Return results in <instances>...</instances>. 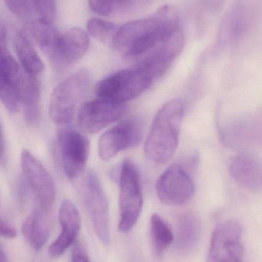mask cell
Instances as JSON below:
<instances>
[{
    "mask_svg": "<svg viewBox=\"0 0 262 262\" xmlns=\"http://www.w3.org/2000/svg\"><path fill=\"white\" fill-rule=\"evenodd\" d=\"M179 29L178 11L163 6L151 16L121 26L115 49L128 58H140Z\"/></svg>",
    "mask_w": 262,
    "mask_h": 262,
    "instance_id": "obj_1",
    "label": "cell"
},
{
    "mask_svg": "<svg viewBox=\"0 0 262 262\" xmlns=\"http://www.w3.org/2000/svg\"><path fill=\"white\" fill-rule=\"evenodd\" d=\"M185 106L180 99L171 100L158 110L145 142L146 158L156 164L172 159L179 143Z\"/></svg>",
    "mask_w": 262,
    "mask_h": 262,
    "instance_id": "obj_2",
    "label": "cell"
},
{
    "mask_svg": "<svg viewBox=\"0 0 262 262\" xmlns=\"http://www.w3.org/2000/svg\"><path fill=\"white\" fill-rule=\"evenodd\" d=\"M33 37L49 62L57 69H66L79 60L90 45L87 33L76 27L60 32L53 24L44 25L35 30Z\"/></svg>",
    "mask_w": 262,
    "mask_h": 262,
    "instance_id": "obj_3",
    "label": "cell"
},
{
    "mask_svg": "<svg viewBox=\"0 0 262 262\" xmlns=\"http://www.w3.org/2000/svg\"><path fill=\"white\" fill-rule=\"evenodd\" d=\"M91 82L90 73L80 70L63 80L54 89L49 104V115L55 124L65 125L73 121Z\"/></svg>",
    "mask_w": 262,
    "mask_h": 262,
    "instance_id": "obj_4",
    "label": "cell"
},
{
    "mask_svg": "<svg viewBox=\"0 0 262 262\" xmlns=\"http://www.w3.org/2000/svg\"><path fill=\"white\" fill-rule=\"evenodd\" d=\"M155 81L149 72L135 66L118 71L100 81L95 87V95L102 99L126 104L144 93Z\"/></svg>",
    "mask_w": 262,
    "mask_h": 262,
    "instance_id": "obj_5",
    "label": "cell"
},
{
    "mask_svg": "<svg viewBox=\"0 0 262 262\" xmlns=\"http://www.w3.org/2000/svg\"><path fill=\"white\" fill-rule=\"evenodd\" d=\"M143 206V188L139 171L133 162L124 160L119 171V232L126 233L133 229L141 215Z\"/></svg>",
    "mask_w": 262,
    "mask_h": 262,
    "instance_id": "obj_6",
    "label": "cell"
},
{
    "mask_svg": "<svg viewBox=\"0 0 262 262\" xmlns=\"http://www.w3.org/2000/svg\"><path fill=\"white\" fill-rule=\"evenodd\" d=\"M193 170L185 160L169 166L158 177L155 185L160 201L171 206L189 203L195 192V182L191 175Z\"/></svg>",
    "mask_w": 262,
    "mask_h": 262,
    "instance_id": "obj_7",
    "label": "cell"
},
{
    "mask_svg": "<svg viewBox=\"0 0 262 262\" xmlns=\"http://www.w3.org/2000/svg\"><path fill=\"white\" fill-rule=\"evenodd\" d=\"M82 195L97 237L105 246L110 243L109 207L107 196L97 174L86 172L82 185Z\"/></svg>",
    "mask_w": 262,
    "mask_h": 262,
    "instance_id": "obj_8",
    "label": "cell"
},
{
    "mask_svg": "<svg viewBox=\"0 0 262 262\" xmlns=\"http://www.w3.org/2000/svg\"><path fill=\"white\" fill-rule=\"evenodd\" d=\"M56 147L63 173L75 180L86 168L90 143L86 136L77 130L63 129L57 134Z\"/></svg>",
    "mask_w": 262,
    "mask_h": 262,
    "instance_id": "obj_9",
    "label": "cell"
},
{
    "mask_svg": "<svg viewBox=\"0 0 262 262\" xmlns=\"http://www.w3.org/2000/svg\"><path fill=\"white\" fill-rule=\"evenodd\" d=\"M144 121L138 116H132L118 122L103 133L98 143L101 160L108 161L119 152L136 146L144 134Z\"/></svg>",
    "mask_w": 262,
    "mask_h": 262,
    "instance_id": "obj_10",
    "label": "cell"
},
{
    "mask_svg": "<svg viewBox=\"0 0 262 262\" xmlns=\"http://www.w3.org/2000/svg\"><path fill=\"white\" fill-rule=\"evenodd\" d=\"M24 180L33 194L38 209L50 212L55 198V184L49 171L32 152L24 149L20 155Z\"/></svg>",
    "mask_w": 262,
    "mask_h": 262,
    "instance_id": "obj_11",
    "label": "cell"
},
{
    "mask_svg": "<svg viewBox=\"0 0 262 262\" xmlns=\"http://www.w3.org/2000/svg\"><path fill=\"white\" fill-rule=\"evenodd\" d=\"M243 226L229 220L217 225L212 232L207 262H243Z\"/></svg>",
    "mask_w": 262,
    "mask_h": 262,
    "instance_id": "obj_12",
    "label": "cell"
},
{
    "mask_svg": "<svg viewBox=\"0 0 262 262\" xmlns=\"http://www.w3.org/2000/svg\"><path fill=\"white\" fill-rule=\"evenodd\" d=\"M221 137L226 145L241 152L262 148V109L229 121L221 127Z\"/></svg>",
    "mask_w": 262,
    "mask_h": 262,
    "instance_id": "obj_13",
    "label": "cell"
},
{
    "mask_svg": "<svg viewBox=\"0 0 262 262\" xmlns=\"http://www.w3.org/2000/svg\"><path fill=\"white\" fill-rule=\"evenodd\" d=\"M127 112V104L97 98L80 106L77 123L83 132L95 134L124 118Z\"/></svg>",
    "mask_w": 262,
    "mask_h": 262,
    "instance_id": "obj_14",
    "label": "cell"
},
{
    "mask_svg": "<svg viewBox=\"0 0 262 262\" xmlns=\"http://www.w3.org/2000/svg\"><path fill=\"white\" fill-rule=\"evenodd\" d=\"M0 97L4 107L15 113L21 106L20 88L26 71L9 53L7 46H0Z\"/></svg>",
    "mask_w": 262,
    "mask_h": 262,
    "instance_id": "obj_15",
    "label": "cell"
},
{
    "mask_svg": "<svg viewBox=\"0 0 262 262\" xmlns=\"http://www.w3.org/2000/svg\"><path fill=\"white\" fill-rule=\"evenodd\" d=\"M229 173L237 184L254 193L262 192V159L251 152H241L229 165Z\"/></svg>",
    "mask_w": 262,
    "mask_h": 262,
    "instance_id": "obj_16",
    "label": "cell"
},
{
    "mask_svg": "<svg viewBox=\"0 0 262 262\" xmlns=\"http://www.w3.org/2000/svg\"><path fill=\"white\" fill-rule=\"evenodd\" d=\"M58 221L61 233L49 247L52 257H59L76 242L81 229V217L76 206L71 200H64L58 210Z\"/></svg>",
    "mask_w": 262,
    "mask_h": 262,
    "instance_id": "obj_17",
    "label": "cell"
},
{
    "mask_svg": "<svg viewBox=\"0 0 262 262\" xmlns=\"http://www.w3.org/2000/svg\"><path fill=\"white\" fill-rule=\"evenodd\" d=\"M49 213L36 208L26 219L22 226L23 237L35 250H40L50 236L52 220Z\"/></svg>",
    "mask_w": 262,
    "mask_h": 262,
    "instance_id": "obj_18",
    "label": "cell"
},
{
    "mask_svg": "<svg viewBox=\"0 0 262 262\" xmlns=\"http://www.w3.org/2000/svg\"><path fill=\"white\" fill-rule=\"evenodd\" d=\"M201 222L192 212H186L178 217L175 235V249L181 254L192 252L198 245L201 235Z\"/></svg>",
    "mask_w": 262,
    "mask_h": 262,
    "instance_id": "obj_19",
    "label": "cell"
},
{
    "mask_svg": "<svg viewBox=\"0 0 262 262\" xmlns=\"http://www.w3.org/2000/svg\"><path fill=\"white\" fill-rule=\"evenodd\" d=\"M41 84L37 76L25 72L20 89L21 106L28 124H36L39 119Z\"/></svg>",
    "mask_w": 262,
    "mask_h": 262,
    "instance_id": "obj_20",
    "label": "cell"
},
{
    "mask_svg": "<svg viewBox=\"0 0 262 262\" xmlns=\"http://www.w3.org/2000/svg\"><path fill=\"white\" fill-rule=\"evenodd\" d=\"M13 46L20 66L29 75L38 76L44 64L26 32L18 30L14 35Z\"/></svg>",
    "mask_w": 262,
    "mask_h": 262,
    "instance_id": "obj_21",
    "label": "cell"
},
{
    "mask_svg": "<svg viewBox=\"0 0 262 262\" xmlns=\"http://www.w3.org/2000/svg\"><path fill=\"white\" fill-rule=\"evenodd\" d=\"M152 0H89L92 11L103 16L127 15L146 7Z\"/></svg>",
    "mask_w": 262,
    "mask_h": 262,
    "instance_id": "obj_22",
    "label": "cell"
},
{
    "mask_svg": "<svg viewBox=\"0 0 262 262\" xmlns=\"http://www.w3.org/2000/svg\"><path fill=\"white\" fill-rule=\"evenodd\" d=\"M150 236L157 256H162L175 241V235L170 226L157 213L152 214L151 216Z\"/></svg>",
    "mask_w": 262,
    "mask_h": 262,
    "instance_id": "obj_23",
    "label": "cell"
},
{
    "mask_svg": "<svg viewBox=\"0 0 262 262\" xmlns=\"http://www.w3.org/2000/svg\"><path fill=\"white\" fill-rule=\"evenodd\" d=\"M119 28L103 18H92L87 23L88 32L91 36L108 47L115 49Z\"/></svg>",
    "mask_w": 262,
    "mask_h": 262,
    "instance_id": "obj_24",
    "label": "cell"
},
{
    "mask_svg": "<svg viewBox=\"0 0 262 262\" xmlns=\"http://www.w3.org/2000/svg\"><path fill=\"white\" fill-rule=\"evenodd\" d=\"M32 9L35 20L53 23L56 12L55 0H32Z\"/></svg>",
    "mask_w": 262,
    "mask_h": 262,
    "instance_id": "obj_25",
    "label": "cell"
},
{
    "mask_svg": "<svg viewBox=\"0 0 262 262\" xmlns=\"http://www.w3.org/2000/svg\"><path fill=\"white\" fill-rule=\"evenodd\" d=\"M5 5L9 11L18 18L30 21L34 16L32 0H4Z\"/></svg>",
    "mask_w": 262,
    "mask_h": 262,
    "instance_id": "obj_26",
    "label": "cell"
},
{
    "mask_svg": "<svg viewBox=\"0 0 262 262\" xmlns=\"http://www.w3.org/2000/svg\"><path fill=\"white\" fill-rule=\"evenodd\" d=\"M72 262H90L84 246L78 242L72 246Z\"/></svg>",
    "mask_w": 262,
    "mask_h": 262,
    "instance_id": "obj_27",
    "label": "cell"
},
{
    "mask_svg": "<svg viewBox=\"0 0 262 262\" xmlns=\"http://www.w3.org/2000/svg\"><path fill=\"white\" fill-rule=\"evenodd\" d=\"M0 234L3 238H7V239H12L15 238L17 235L16 230L7 222H5L3 220H1V225H0Z\"/></svg>",
    "mask_w": 262,
    "mask_h": 262,
    "instance_id": "obj_28",
    "label": "cell"
},
{
    "mask_svg": "<svg viewBox=\"0 0 262 262\" xmlns=\"http://www.w3.org/2000/svg\"><path fill=\"white\" fill-rule=\"evenodd\" d=\"M224 0H198V4L206 10L214 11L219 9Z\"/></svg>",
    "mask_w": 262,
    "mask_h": 262,
    "instance_id": "obj_29",
    "label": "cell"
}]
</instances>
